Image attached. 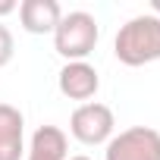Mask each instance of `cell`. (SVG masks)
<instances>
[{
	"label": "cell",
	"mask_w": 160,
	"mask_h": 160,
	"mask_svg": "<svg viewBox=\"0 0 160 160\" xmlns=\"http://www.w3.org/2000/svg\"><path fill=\"white\" fill-rule=\"evenodd\" d=\"M113 53L122 66H148L160 60V16H135L119 25Z\"/></svg>",
	"instance_id": "obj_1"
},
{
	"label": "cell",
	"mask_w": 160,
	"mask_h": 160,
	"mask_svg": "<svg viewBox=\"0 0 160 160\" xmlns=\"http://www.w3.org/2000/svg\"><path fill=\"white\" fill-rule=\"evenodd\" d=\"M98 38H101L98 19L85 10H75V13H66L53 28V50L66 63H78L98 47Z\"/></svg>",
	"instance_id": "obj_2"
},
{
	"label": "cell",
	"mask_w": 160,
	"mask_h": 160,
	"mask_svg": "<svg viewBox=\"0 0 160 160\" xmlns=\"http://www.w3.org/2000/svg\"><path fill=\"white\" fill-rule=\"evenodd\" d=\"M113 129H116V119H113V110L107 104H98V101H88L82 107H75L72 116H69V132L75 141H82L88 148L94 144H107L113 138Z\"/></svg>",
	"instance_id": "obj_3"
},
{
	"label": "cell",
	"mask_w": 160,
	"mask_h": 160,
	"mask_svg": "<svg viewBox=\"0 0 160 160\" xmlns=\"http://www.w3.org/2000/svg\"><path fill=\"white\" fill-rule=\"evenodd\" d=\"M104 160H160V132L151 126H132L107 141Z\"/></svg>",
	"instance_id": "obj_4"
},
{
	"label": "cell",
	"mask_w": 160,
	"mask_h": 160,
	"mask_svg": "<svg viewBox=\"0 0 160 160\" xmlns=\"http://www.w3.org/2000/svg\"><path fill=\"white\" fill-rule=\"evenodd\" d=\"M60 94L69 98V101H88L98 94L101 88V78H98V69L85 60H78V63H66L60 69Z\"/></svg>",
	"instance_id": "obj_5"
},
{
	"label": "cell",
	"mask_w": 160,
	"mask_h": 160,
	"mask_svg": "<svg viewBox=\"0 0 160 160\" xmlns=\"http://www.w3.org/2000/svg\"><path fill=\"white\" fill-rule=\"evenodd\" d=\"M60 19L63 10L57 0H22L19 3V22L28 35H53Z\"/></svg>",
	"instance_id": "obj_6"
},
{
	"label": "cell",
	"mask_w": 160,
	"mask_h": 160,
	"mask_svg": "<svg viewBox=\"0 0 160 160\" xmlns=\"http://www.w3.org/2000/svg\"><path fill=\"white\" fill-rule=\"evenodd\" d=\"M25 119L13 104H0V160H22L25 154Z\"/></svg>",
	"instance_id": "obj_7"
},
{
	"label": "cell",
	"mask_w": 160,
	"mask_h": 160,
	"mask_svg": "<svg viewBox=\"0 0 160 160\" xmlns=\"http://www.w3.org/2000/svg\"><path fill=\"white\" fill-rule=\"evenodd\" d=\"M66 132L57 129V126H41L35 135H32V144H28V157L25 160H66Z\"/></svg>",
	"instance_id": "obj_8"
},
{
	"label": "cell",
	"mask_w": 160,
	"mask_h": 160,
	"mask_svg": "<svg viewBox=\"0 0 160 160\" xmlns=\"http://www.w3.org/2000/svg\"><path fill=\"white\" fill-rule=\"evenodd\" d=\"M16 53V41H13V32L0 22V66H7Z\"/></svg>",
	"instance_id": "obj_9"
},
{
	"label": "cell",
	"mask_w": 160,
	"mask_h": 160,
	"mask_svg": "<svg viewBox=\"0 0 160 160\" xmlns=\"http://www.w3.org/2000/svg\"><path fill=\"white\" fill-rule=\"evenodd\" d=\"M19 10V3H13V0H3L0 3V16H7V13H16Z\"/></svg>",
	"instance_id": "obj_10"
},
{
	"label": "cell",
	"mask_w": 160,
	"mask_h": 160,
	"mask_svg": "<svg viewBox=\"0 0 160 160\" xmlns=\"http://www.w3.org/2000/svg\"><path fill=\"white\" fill-rule=\"evenodd\" d=\"M154 13H160V0H154ZM154 13H151V16H154Z\"/></svg>",
	"instance_id": "obj_11"
},
{
	"label": "cell",
	"mask_w": 160,
	"mask_h": 160,
	"mask_svg": "<svg viewBox=\"0 0 160 160\" xmlns=\"http://www.w3.org/2000/svg\"><path fill=\"white\" fill-rule=\"evenodd\" d=\"M69 160H91V157H85V154H78V157H69Z\"/></svg>",
	"instance_id": "obj_12"
}]
</instances>
